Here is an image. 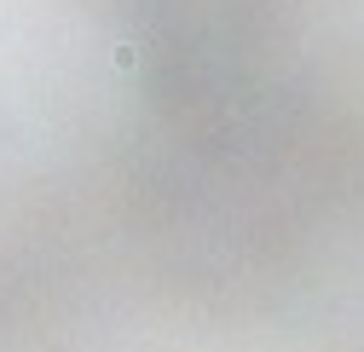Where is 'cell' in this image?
<instances>
[{"label": "cell", "mask_w": 364, "mask_h": 352, "mask_svg": "<svg viewBox=\"0 0 364 352\" xmlns=\"http://www.w3.org/2000/svg\"><path fill=\"white\" fill-rule=\"evenodd\" d=\"M116 70H139V47H133V40L116 47Z\"/></svg>", "instance_id": "6da1fadb"}]
</instances>
